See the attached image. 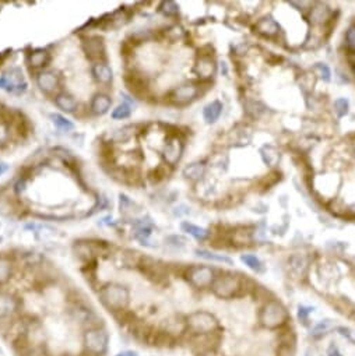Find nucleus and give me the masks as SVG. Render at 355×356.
I'll list each match as a JSON object with an SVG mask.
<instances>
[{
	"mask_svg": "<svg viewBox=\"0 0 355 356\" xmlns=\"http://www.w3.org/2000/svg\"><path fill=\"white\" fill-rule=\"evenodd\" d=\"M100 302L112 311H122L130 303V291L118 282H108L102 285L98 292Z\"/></svg>",
	"mask_w": 355,
	"mask_h": 356,
	"instance_id": "obj_1",
	"label": "nucleus"
},
{
	"mask_svg": "<svg viewBox=\"0 0 355 356\" xmlns=\"http://www.w3.org/2000/svg\"><path fill=\"white\" fill-rule=\"evenodd\" d=\"M83 342H84L85 351L93 356H102L109 344V335L105 328L93 325L90 328H87L83 335Z\"/></svg>",
	"mask_w": 355,
	"mask_h": 356,
	"instance_id": "obj_2",
	"label": "nucleus"
},
{
	"mask_svg": "<svg viewBox=\"0 0 355 356\" xmlns=\"http://www.w3.org/2000/svg\"><path fill=\"white\" fill-rule=\"evenodd\" d=\"M186 325L196 335H207L218 328V320L209 311L199 310L189 314V317L186 318Z\"/></svg>",
	"mask_w": 355,
	"mask_h": 356,
	"instance_id": "obj_3",
	"label": "nucleus"
},
{
	"mask_svg": "<svg viewBox=\"0 0 355 356\" xmlns=\"http://www.w3.org/2000/svg\"><path fill=\"white\" fill-rule=\"evenodd\" d=\"M288 318L287 309L277 301H270L263 307L260 313V321L267 328H277L284 324Z\"/></svg>",
	"mask_w": 355,
	"mask_h": 356,
	"instance_id": "obj_4",
	"label": "nucleus"
},
{
	"mask_svg": "<svg viewBox=\"0 0 355 356\" xmlns=\"http://www.w3.org/2000/svg\"><path fill=\"white\" fill-rule=\"evenodd\" d=\"M211 289L218 298L230 299V298L238 294V291L240 289V279L237 275H232V274L220 275L214 279Z\"/></svg>",
	"mask_w": 355,
	"mask_h": 356,
	"instance_id": "obj_5",
	"label": "nucleus"
},
{
	"mask_svg": "<svg viewBox=\"0 0 355 356\" xmlns=\"http://www.w3.org/2000/svg\"><path fill=\"white\" fill-rule=\"evenodd\" d=\"M83 52L87 56V59L90 62L100 63L107 62V49H105V42L104 39L98 35H91V37H85L83 39Z\"/></svg>",
	"mask_w": 355,
	"mask_h": 356,
	"instance_id": "obj_6",
	"label": "nucleus"
},
{
	"mask_svg": "<svg viewBox=\"0 0 355 356\" xmlns=\"http://www.w3.org/2000/svg\"><path fill=\"white\" fill-rule=\"evenodd\" d=\"M199 95H200L199 85L194 83H183L171 91L170 101L171 103L178 105V106H185L187 103L193 102L194 100H197Z\"/></svg>",
	"mask_w": 355,
	"mask_h": 356,
	"instance_id": "obj_7",
	"label": "nucleus"
},
{
	"mask_svg": "<svg viewBox=\"0 0 355 356\" xmlns=\"http://www.w3.org/2000/svg\"><path fill=\"white\" fill-rule=\"evenodd\" d=\"M35 83L41 93L55 97L56 94L60 93L59 88H60L62 77H60L59 71H56V70H44V71L37 73Z\"/></svg>",
	"mask_w": 355,
	"mask_h": 356,
	"instance_id": "obj_8",
	"label": "nucleus"
},
{
	"mask_svg": "<svg viewBox=\"0 0 355 356\" xmlns=\"http://www.w3.org/2000/svg\"><path fill=\"white\" fill-rule=\"evenodd\" d=\"M0 90H4L10 94L21 95L27 91V83L24 81L23 71L20 69L8 70L6 74L0 77Z\"/></svg>",
	"mask_w": 355,
	"mask_h": 356,
	"instance_id": "obj_9",
	"label": "nucleus"
},
{
	"mask_svg": "<svg viewBox=\"0 0 355 356\" xmlns=\"http://www.w3.org/2000/svg\"><path fill=\"white\" fill-rule=\"evenodd\" d=\"M187 279H189V282L194 288L204 289V288H209L213 285L216 277H214V271H213L211 267H207V265H193V267L189 268Z\"/></svg>",
	"mask_w": 355,
	"mask_h": 356,
	"instance_id": "obj_10",
	"label": "nucleus"
},
{
	"mask_svg": "<svg viewBox=\"0 0 355 356\" xmlns=\"http://www.w3.org/2000/svg\"><path fill=\"white\" fill-rule=\"evenodd\" d=\"M183 150H185V146H183V141L180 137L178 136H171L168 137V140L165 141V146H164V151H162V158L165 163L168 166H175L182 155H183Z\"/></svg>",
	"mask_w": 355,
	"mask_h": 356,
	"instance_id": "obj_11",
	"label": "nucleus"
},
{
	"mask_svg": "<svg viewBox=\"0 0 355 356\" xmlns=\"http://www.w3.org/2000/svg\"><path fill=\"white\" fill-rule=\"evenodd\" d=\"M101 246H104L102 242H94V240L87 239L77 240L73 245V252L80 260H83L85 263H90L93 258H95V255L100 254L98 249L101 250Z\"/></svg>",
	"mask_w": 355,
	"mask_h": 356,
	"instance_id": "obj_12",
	"label": "nucleus"
},
{
	"mask_svg": "<svg viewBox=\"0 0 355 356\" xmlns=\"http://www.w3.org/2000/svg\"><path fill=\"white\" fill-rule=\"evenodd\" d=\"M124 85L129 90V93L137 98H144L148 93V83L137 71H129L124 74Z\"/></svg>",
	"mask_w": 355,
	"mask_h": 356,
	"instance_id": "obj_13",
	"label": "nucleus"
},
{
	"mask_svg": "<svg viewBox=\"0 0 355 356\" xmlns=\"http://www.w3.org/2000/svg\"><path fill=\"white\" fill-rule=\"evenodd\" d=\"M91 74L93 78L100 85L109 87L114 83V70L107 62L94 63L91 67Z\"/></svg>",
	"mask_w": 355,
	"mask_h": 356,
	"instance_id": "obj_14",
	"label": "nucleus"
},
{
	"mask_svg": "<svg viewBox=\"0 0 355 356\" xmlns=\"http://www.w3.org/2000/svg\"><path fill=\"white\" fill-rule=\"evenodd\" d=\"M112 108V98L108 94L97 93L94 94L91 102H90V110L95 116H104L107 115Z\"/></svg>",
	"mask_w": 355,
	"mask_h": 356,
	"instance_id": "obj_15",
	"label": "nucleus"
},
{
	"mask_svg": "<svg viewBox=\"0 0 355 356\" xmlns=\"http://www.w3.org/2000/svg\"><path fill=\"white\" fill-rule=\"evenodd\" d=\"M51 59L52 56L47 49H34L27 54V64L39 73V71H44V69L51 63Z\"/></svg>",
	"mask_w": 355,
	"mask_h": 356,
	"instance_id": "obj_16",
	"label": "nucleus"
},
{
	"mask_svg": "<svg viewBox=\"0 0 355 356\" xmlns=\"http://www.w3.org/2000/svg\"><path fill=\"white\" fill-rule=\"evenodd\" d=\"M216 62L209 54H201L194 64V73L199 76L201 80H209L216 74Z\"/></svg>",
	"mask_w": 355,
	"mask_h": 356,
	"instance_id": "obj_17",
	"label": "nucleus"
},
{
	"mask_svg": "<svg viewBox=\"0 0 355 356\" xmlns=\"http://www.w3.org/2000/svg\"><path fill=\"white\" fill-rule=\"evenodd\" d=\"M20 303L14 295L8 292H0V318L14 317L18 311Z\"/></svg>",
	"mask_w": 355,
	"mask_h": 356,
	"instance_id": "obj_18",
	"label": "nucleus"
},
{
	"mask_svg": "<svg viewBox=\"0 0 355 356\" xmlns=\"http://www.w3.org/2000/svg\"><path fill=\"white\" fill-rule=\"evenodd\" d=\"M54 102L56 108L60 109L64 113H76L78 109V101L74 95H71L67 91H60L54 97Z\"/></svg>",
	"mask_w": 355,
	"mask_h": 356,
	"instance_id": "obj_19",
	"label": "nucleus"
},
{
	"mask_svg": "<svg viewBox=\"0 0 355 356\" xmlns=\"http://www.w3.org/2000/svg\"><path fill=\"white\" fill-rule=\"evenodd\" d=\"M256 32H259L260 35H264V37H274L277 35L280 32V25L276 20H273L271 17H263L260 18L255 25Z\"/></svg>",
	"mask_w": 355,
	"mask_h": 356,
	"instance_id": "obj_20",
	"label": "nucleus"
},
{
	"mask_svg": "<svg viewBox=\"0 0 355 356\" xmlns=\"http://www.w3.org/2000/svg\"><path fill=\"white\" fill-rule=\"evenodd\" d=\"M223 113V103L220 101H211L203 109V117L207 123H216Z\"/></svg>",
	"mask_w": 355,
	"mask_h": 356,
	"instance_id": "obj_21",
	"label": "nucleus"
},
{
	"mask_svg": "<svg viewBox=\"0 0 355 356\" xmlns=\"http://www.w3.org/2000/svg\"><path fill=\"white\" fill-rule=\"evenodd\" d=\"M136 134V127L134 126H124L120 127L111 134L109 143H115V144H123L127 143L129 140L133 139V136Z\"/></svg>",
	"mask_w": 355,
	"mask_h": 356,
	"instance_id": "obj_22",
	"label": "nucleus"
},
{
	"mask_svg": "<svg viewBox=\"0 0 355 356\" xmlns=\"http://www.w3.org/2000/svg\"><path fill=\"white\" fill-rule=\"evenodd\" d=\"M13 268H14V263L10 258V255L0 254V285L10 281L13 275Z\"/></svg>",
	"mask_w": 355,
	"mask_h": 356,
	"instance_id": "obj_23",
	"label": "nucleus"
},
{
	"mask_svg": "<svg viewBox=\"0 0 355 356\" xmlns=\"http://www.w3.org/2000/svg\"><path fill=\"white\" fill-rule=\"evenodd\" d=\"M204 172H206V166L204 163L201 162H193L189 163L187 166H185L183 169V176L192 182H197L204 176Z\"/></svg>",
	"mask_w": 355,
	"mask_h": 356,
	"instance_id": "obj_24",
	"label": "nucleus"
},
{
	"mask_svg": "<svg viewBox=\"0 0 355 356\" xmlns=\"http://www.w3.org/2000/svg\"><path fill=\"white\" fill-rule=\"evenodd\" d=\"M180 228H182V231L186 233H189L190 236H193L194 239L200 240H206L209 238L210 232L206 229V228H201V226H197V225L194 224H190V222H182L180 225Z\"/></svg>",
	"mask_w": 355,
	"mask_h": 356,
	"instance_id": "obj_25",
	"label": "nucleus"
},
{
	"mask_svg": "<svg viewBox=\"0 0 355 356\" xmlns=\"http://www.w3.org/2000/svg\"><path fill=\"white\" fill-rule=\"evenodd\" d=\"M13 136L11 122L6 119V116L0 115V148L7 146Z\"/></svg>",
	"mask_w": 355,
	"mask_h": 356,
	"instance_id": "obj_26",
	"label": "nucleus"
},
{
	"mask_svg": "<svg viewBox=\"0 0 355 356\" xmlns=\"http://www.w3.org/2000/svg\"><path fill=\"white\" fill-rule=\"evenodd\" d=\"M51 120L55 124V127L58 130H60V132L69 133L74 130V123L71 120H69L66 116L60 115V113H52L51 115Z\"/></svg>",
	"mask_w": 355,
	"mask_h": 356,
	"instance_id": "obj_27",
	"label": "nucleus"
},
{
	"mask_svg": "<svg viewBox=\"0 0 355 356\" xmlns=\"http://www.w3.org/2000/svg\"><path fill=\"white\" fill-rule=\"evenodd\" d=\"M120 257H122V263H123L124 267H137L141 263V258L143 255L140 254L139 252L136 250H131V249H126L120 253Z\"/></svg>",
	"mask_w": 355,
	"mask_h": 356,
	"instance_id": "obj_28",
	"label": "nucleus"
},
{
	"mask_svg": "<svg viewBox=\"0 0 355 356\" xmlns=\"http://www.w3.org/2000/svg\"><path fill=\"white\" fill-rule=\"evenodd\" d=\"M196 254L204 258V260H209V261H217V263H223V264H228V265H232L234 261H232L230 257L223 254H216V253H211L209 250H204V249H197L196 250Z\"/></svg>",
	"mask_w": 355,
	"mask_h": 356,
	"instance_id": "obj_29",
	"label": "nucleus"
},
{
	"mask_svg": "<svg viewBox=\"0 0 355 356\" xmlns=\"http://www.w3.org/2000/svg\"><path fill=\"white\" fill-rule=\"evenodd\" d=\"M329 17H330L329 7H326L324 4H317L310 13V21L313 24H323L327 21Z\"/></svg>",
	"mask_w": 355,
	"mask_h": 356,
	"instance_id": "obj_30",
	"label": "nucleus"
},
{
	"mask_svg": "<svg viewBox=\"0 0 355 356\" xmlns=\"http://www.w3.org/2000/svg\"><path fill=\"white\" fill-rule=\"evenodd\" d=\"M131 112H133V108H131L130 102H122L120 105H118L112 110L111 117L114 120H124V119H129L131 116Z\"/></svg>",
	"mask_w": 355,
	"mask_h": 356,
	"instance_id": "obj_31",
	"label": "nucleus"
},
{
	"mask_svg": "<svg viewBox=\"0 0 355 356\" xmlns=\"http://www.w3.org/2000/svg\"><path fill=\"white\" fill-rule=\"evenodd\" d=\"M260 153H262L263 161L267 165H270V166H274L280 161V154L277 153V150L274 147H271V146H264L260 150Z\"/></svg>",
	"mask_w": 355,
	"mask_h": 356,
	"instance_id": "obj_32",
	"label": "nucleus"
},
{
	"mask_svg": "<svg viewBox=\"0 0 355 356\" xmlns=\"http://www.w3.org/2000/svg\"><path fill=\"white\" fill-rule=\"evenodd\" d=\"M119 207H120V214L124 217H131L134 208H137L136 203L131 202L126 194H119Z\"/></svg>",
	"mask_w": 355,
	"mask_h": 356,
	"instance_id": "obj_33",
	"label": "nucleus"
},
{
	"mask_svg": "<svg viewBox=\"0 0 355 356\" xmlns=\"http://www.w3.org/2000/svg\"><path fill=\"white\" fill-rule=\"evenodd\" d=\"M242 263H245V265H247L250 270H253L256 272H263L264 271V267H263V263L256 257V255L252 254H243L240 257Z\"/></svg>",
	"mask_w": 355,
	"mask_h": 356,
	"instance_id": "obj_34",
	"label": "nucleus"
},
{
	"mask_svg": "<svg viewBox=\"0 0 355 356\" xmlns=\"http://www.w3.org/2000/svg\"><path fill=\"white\" fill-rule=\"evenodd\" d=\"M333 328H334V321L330 320V318H326V320H322L320 323H317V324L315 325V328H313V331H312V335L320 337V335H324V334H327L329 331H332Z\"/></svg>",
	"mask_w": 355,
	"mask_h": 356,
	"instance_id": "obj_35",
	"label": "nucleus"
},
{
	"mask_svg": "<svg viewBox=\"0 0 355 356\" xmlns=\"http://www.w3.org/2000/svg\"><path fill=\"white\" fill-rule=\"evenodd\" d=\"M160 11H161L164 16L167 17H175L179 13V6H178L175 1H162L161 6H160Z\"/></svg>",
	"mask_w": 355,
	"mask_h": 356,
	"instance_id": "obj_36",
	"label": "nucleus"
},
{
	"mask_svg": "<svg viewBox=\"0 0 355 356\" xmlns=\"http://www.w3.org/2000/svg\"><path fill=\"white\" fill-rule=\"evenodd\" d=\"M290 263H291V267H293L294 271L296 272L298 275H303V274H305V270H306V261H305L303 257L294 255Z\"/></svg>",
	"mask_w": 355,
	"mask_h": 356,
	"instance_id": "obj_37",
	"label": "nucleus"
},
{
	"mask_svg": "<svg viewBox=\"0 0 355 356\" xmlns=\"http://www.w3.org/2000/svg\"><path fill=\"white\" fill-rule=\"evenodd\" d=\"M348 109H350V102L346 98H339L337 101L334 102V110H336L339 117L346 116L348 113Z\"/></svg>",
	"mask_w": 355,
	"mask_h": 356,
	"instance_id": "obj_38",
	"label": "nucleus"
},
{
	"mask_svg": "<svg viewBox=\"0 0 355 356\" xmlns=\"http://www.w3.org/2000/svg\"><path fill=\"white\" fill-rule=\"evenodd\" d=\"M346 45H347L348 51L355 53V25H351L346 32Z\"/></svg>",
	"mask_w": 355,
	"mask_h": 356,
	"instance_id": "obj_39",
	"label": "nucleus"
},
{
	"mask_svg": "<svg viewBox=\"0 0 355 356\" xmlns=\"http://www.w3.org/2000/svg\"><path fill=\"white\" fill-rule=\"evenodd\" d=\"M165 243H168L170 246H174L175 249H180L186 245V240L183 239L182 236L174 235V236H168V238L165 239Z\"/></svg>",
	"mask_w": 355,
	"mask_h": 356,
	"instance_id": "obj_40",
	"label": "nucleus"
},
{
	"mask_svg": "<svg viewBox=\"0 0 355 356\" xmlns=\"http://www.w3.org/2000/svg\"><path fill=\"white\" fill-rule=\"evenodd\" d=\"M315 70H317V71L320 73V77L323 78L324 81H330L332 73H330V69L327 67V64H324V63H317L316 66H315Z\"/></svg>",
	"mask_w": 355,
	"mask_h": 356,
	"instance_id": "obj_41",
	"label": "nucleus"
},
{
	"mask_svg": "<svg viewBox=\"0 0 355 356\" xmlns=\"http://www.w3.org/2000/svg\"><path fill=\"white\" fill-rule=\"evenodd\" d=\"M310 307H308V309H305V307H299V311H298V316H299V318L301 320H306V314L308 313H310Z\"/></svg>",
	"mask_w": 355,
	"mask_h": 356,
	"instance_id": "obj_42",
	"label": "nucleus"
},
{
	"mask_svg": "<svg viewBox=\"0 0 355 356\" xmlns=\"http://www.w3.org/2000/svg\"><path fill=\"white\" fill-rule=\"evenodd\" d=\"M327 355L329 356H341V354H340V351L337 349V347L332 345V347L329 348V351H327Z\"/></svg>",
	"mask_w": 355,
	"mask_h": 356,
	"instance_id": "obj_43",
	"label": "nucleus"
},
{
	"mask_svg": "<svg viewBox=\"0 0 355 356\" xmlns=\"http://www.w3.org/2000/svg\"><path fill=\"white\" fill-rule=\"evenodd\" d=\"M116 356H139V355H137V352H134V351H122V352H119Z\"/></svg>",
	"mask_w": 355,
	"mask_h": 356,
	"instance_id": "obj_44",
	"label": "nucleus"
},
{
	"mask_svg": "<svg viewBox=\"0 0 355 356\" xmlns=\"http://www.w3.org/2000/svg\"><path fill=\"white\" fill-rule=\"evenodd\" d=\"M7 170H8L7 163L1 162V161H0V176H1V175H4V173H6Z\"/></svg>",
	"mask_w": 355,
	"mask_h": 356,
	"instance_id": "obj_45",
	"label": "nucleus"
},
{
	"mask_svg": "<svg viewBox=\"0 0 355 356\" xmlns=\"http://www.w3.org/2000/svg\"><path fill=\"white\" fill-rule=\"evenodd\" d=\"M1 242H3V238H1V236H0V245H1Z\"/></svg>",
	"mask_w": 355,
	"mask_h": 356,
	"instance_id": "obj_46",
	"label": "nucleus"
},
{
	"mask_svg": "<svg viewBox=\"0 0 355 356\" xmlns=\"http://www.w3.org/2000/svg\"><path fill=\"white\" fill-rule=\"evenodd\" d=\"M354 74H355V67H354Z\"/></svg>",
	"mask_w": 355,
	"mask_h": 356,
	"instance_id": "obj_47",
	"label": "nucleus"
}]
</instances>
